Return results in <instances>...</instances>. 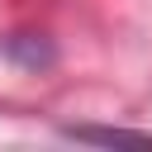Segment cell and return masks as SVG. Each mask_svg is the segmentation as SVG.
Returning a JSON list of instances; mask_svg holds the SVG:
<instances>
[{"instance_id":"1","label":"cell","mask_w":152,"mask_h":152,"mask_svg":"<svg viewBox=\"0 0 152 152\" xmlns=\"http://www.w3.org/2000/svg\"><path fill=\"white\" fill-rule=\"evenodd\" d=\"M76 142H104V147H152V133H128V128H90V124H71L62 128Z\"/></svg>"}]
</instances>
